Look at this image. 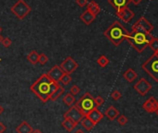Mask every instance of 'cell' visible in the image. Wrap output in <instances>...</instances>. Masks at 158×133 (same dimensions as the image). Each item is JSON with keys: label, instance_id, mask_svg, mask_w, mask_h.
I'll return each mask as SVG.
<instances>
[{"label": "cell", "instance_id": "obj_11", "mask_svg": "<svg viewBox=\"0 0 158 133\" xmlns=\"http://www.w3.org/2000/svg\"><path fill=\"white\" fill-rule=\"evenodd\" d=\"M142 108L148 113H155V111L158 109V101L154 97H150L149 100L143 103Z\"/></svg>", "mask_w": 158, "mask_h": 133}, {"label": "cell", "instance_id": "obj_36", "mask_svg": "<svg viewBox=\"0 0 158 133\" xmlns=\"http://www.w3.org/2000/svg\"><path fill=\"white\" fill-rule=\"evenodd\" d=\"M153 37H154V36L151 33H145V39H146V41H147L148 44L153 39Z\"/></svg>", "mask_w": 158, "mask_h": 133}, {"label": "cell", "instance_id": "obj_20", "mask_svg": "<svg viewBox=\"0 0 158 133\" xmlns=\"http://www.w3.org/2000/svg\"><path fill=\"white\" fill-rule=\"evenodd\" d=\"M123 76H124V78H125L127 82L131 83V82H133V81H134V80L137 78L138 75H137V73H136L134 70H133L132 68H129V69H127V70L124 73Z\"/></svg>", "mask_w": 158, "mask_h": 133}, {"label": "cell", "instance_id": "obj_2", "mask_svg": "<svg viewBox=\"0 0 158 133\" xmlns=\"http://www.w3.org/2000/svg\"><path fill=\"white\" fill-rule=\"evenodd\" d=\"M128 34L129 32L118 21H114L112 23V25L110 27H108L104 32V35L115 47H118L127 38Z\"/></svg>", "mask_w": 158, "mask_h": 133}, {"label": "cell", "instance_id": "obj_18", "mask_svg": "<svg viewBox=\"0 0 158 133\" xmlns=\"http://www.w3.org/2000/svg\"><path fill=\"white\" fill-rule=\"evenodd\" d=\"M105 115L110 119L111 121H114V120H115L117 117H118V115H119V111L117 110V109L114 107V106H113V105H111L110 107H109L107 110L105 111Z\"/></svg>", "mask_w": 158, "mask_h": 133}, {"label": "cell", "instance_id": "obj_38", "mask_svg": "<svg viewBox=\"0 0 158 133\" xmlns=\"http://www.w3.org/2000/svg\"><path fill=\"white\" fill-rule=\"evenodd\" d=\"M129 1H130L131 3H133L134 5H139V4L141 3L142 0H129Z\"/></svg>", "mask_w": 158, "mask_h": 133}, {"label": "cell", "instance_id": "obj_12", "mask_svg": "<svg viewBox=\"0 0 158 133\" xmlns=\"http://www.w3.org/2000/svg\"><path fill=\"white\" fill-rule=\"evenodd\" d=\"M47 74L52 80L59 82L60 79L62 78V76L64 75V72L62 70V68H60L59 65H54L50 71L47 73Z\"/></svg>", "mask_w": 158, "mask_h": 133}, {"label": "cell", "instance_id": "obj_33", "mask_svg": "<svg viewBox=\"0 0 158 133\" xmlns=\"http://www.w3.org/2000/svg\"><path fill=\"white\" fill-rule=\"evenodd\" d=\"M94 102H95L96 107H100L104 103V100L102 99V97L98 96V97H96V98H94Z\"/></svg>", "mask_w": 158, "mask_h": 133}, {"label": "cell", "instance_id": "obj_43", "mask_svg": "<svg viewBox=\"0 0 158 133\" xmlns=\"http://www.w3.org/2000/svg\"><path fill=\"white\" fill-rule=\"evenodd\" d=\"M153 54H154L155 56H157V57H158V50H157V51H155V52H154Z\"/></svg>", "mask_w": 158, "mask_h": 133}, {"label": "cell", "instance_id": "obj_34", "mask_svg": "<svg viewBox=\"0 0 158 133\" xmlns=\"http://www.w3.org/2000/svg\"><path fill=\"white\" fill-rule=\"evenodd\" d=\"M11 44H12V41H11L8 37L3 38V40H2V45H3L5 47H9L11 46Z\"/></svg>", "mask_w": 158, "mask_h": 133}, {"label": "cell", "instance_id": "obj_10", "mask_svg": "<svg viewBox=\"0 0 158 133\" xmlns=\"http://www.w3.org/2000/svg\"><path fill=\"white\" fill-rule=\"evenodd\" d=\"M116 16L122 20L124 22H129L135 16V13L133 12L130 8H128L127 7L122 8L121 10L116 11Z\"/></svg>", "mask_w": 158, "mask_h": 133}, {"label": "cell", "instance_id": "obj_28", "mask_svg": "<svg viewBox=\"0 0 158 133\" xmlns=\"http://www.w3.org/2000/svg\"><path fill=\"white\" fill-rule=\"evenodd\" d=\"M148 46L153 50V52L158 50V38L157 37H153V39L148 44Z\"/></svg>", "mask_w": 158, "mask_h": 133}, {"label": "cell", "instance_id": "obj_46", "mask_svg": "<svg viewBox=\"0 0 158 133\" xmlns=\"http://www.w3.org/2000/svg\"><path fill=\"white\" fill-rule=\"evenodd\" d=\"M0 60H1V59H0Z\"/></svg>", "mask_w": 158, "mask_h": 133}, {"label": "cell", "instance_id": "obj_39", "mask_svg": "<svg viewBox=\"0 0 158 133\" xmlns=\"http://www.w3.org/2000/svg\"><path fill=\"white\" fill-rule=\"evenodd\" d=\"M32 133H43L40 129H34Z\"/></svg>", "mask_w": 158, "mask_h": 133}, {"label": "cell", "instance_id": "obj_42", "mask_svg": "<svg viewBox=\"0 0 158 133\" xmlns=\"http://www.w3.org/2000/svg\"><path fill=\"white\" fill-rule=\"evenodd\" d=\"M3 38H4V37H3V36L1 35V34H0V43H2V40H3Z\"/></svg>", "mask_w": 158, "mask_h": 133}, {"label": "cell", "instance_id": "obj_40", "mask_svg": "<svg viewBox=\"0 0 158 133\" xmlns=\"http://www.w3.org/2000/svg\"><path fill=\"white\" fill-rule=\"evenodd\" d=\"M3 112H4V108H3L1 105H0V115H1L3 114Z\"/></svg>", "mask_w": 158, "mask_h": 133}, {"label": "cell", "instance_id": "obj_24", "mask_svg": "<svg viewBox=\"0 0 158 133\" xmlns=\"http://www.w3.org/2000/svg\"><path fill=\"white\" fill-rule=\"evenodd\" d=\"M76 102V99H75V96L74 95H72L70 92L65 94V96L63 97V102L67 105V106H72V105H74Z\"/></svg>", "mask_w": 158, "mask_h": 133}, {"label": "cell", "instance_id": "obj_1", "mask_svg": "<svg viewBox=\"0 0 158 133\" xmlns=\"http://www.w3.org/2000/svg\"><path fill=\"white\" fill-rule=\"evenodd\" d=\"M60 84L52 80L47 74H43L30 87V90L38 97L43 102L50 101L51 96L59 89Z\"/></svg>", "mask_w": 158, "mask_h": 133}, {"label": "cell", "instance_id": "obj_37", "mask_svg": "<svg viewBox=\"0 0 158 133\" xmlns=\"http://www.w3.org/2000/svg\"><path fill=\"white\" fill-rule=\"evenodd\" d=\"M6 130H7V127L5 126V124L0 122V133H4Z\"/></svg>", "mask_w": 158, "mask_h": 133}, {"label": "cell", "instance_id": "obj_3", "mask_svg": "<svg viewBox=\"0 0 158 133\" xmlns=\"http://www.w3.org/2000/svg\"><path fill=\"white\" fill-rule=\"evenodd\" d=\"M126 39L139 53H141L148 47V43L145 39V33L143 32L131 31Z\"/></svg>", "mask_w": 158, "mask_h": 133}, {"label": "cell", "instance_id": "obj_8", "mask_svg": "<svg viewBox=\"0 0 158 133\" xmlns=\"http://www.w3.org/2000/svg\"><path fill=\"white\" fill-rule=\"evenodd\" d=\"M60 67L65 74H72L78 68V63L72 57H67L63 62L60 63Z\"/></svg>", "mask_w": 158, "mask_h": 133}, {"label": "cell", "instance_id": "obj_7", "mask_svg": "<svg viewBox=\"0 0 158 133\" xmlns=\"http://www.w3.org/2000/svg\"><path fill=\"white\" fill-rule=\"evenodd\" d=\"M63 117L64 118H69L72 121L76 122V124H78V123L81 122V120L83 119L84 115L82 114V112L79 110V108L76 105H72L69 110L64 113Z\"/></svg>", "mask_w": 158, "mask_h": 133}, {"label": "cell", "instance_id": "obj_25", "mask_svg": "<svg viewBox=\"0 0 158 133\" xmlns=\"http://www.w3.org/2000/svg\"><path fill=\"white\" fill-rule=\"evenodd\" d=\"M64 91H65V89H64V88L63 87H62L60 85V87H59V89L55 91V93L51 96V98H50V100L51 101H53V102H55V101H57L60 96H62L63 93H64Z\"/></svg>", "mask_w": 158, "mask_h": 133}, {"label": "cell", "instance_id": "obj_31", "mask_svg": "<svg viewBox=\"0 0 158 133\" xmlns=\"http://www.w3.org/2000/svg\"><path fill=\"white\" fill-rule=\"evenodd\" d=\"M80 91H81V89L78 86H76V85H74V86H72V88L70 89V93L72 95H74V96L78 95L80 93Z\"/></svg>", "mask_w": 158, "mask_h": 133}, {"label": "cell", "instance_id": "obj_6", "mask_svg": "<svg viewBox=\"0 0 158 133\" xmlns=\"http://www.w3.org/2000/svg\"><path fill=\"white\" fill-rule=\"evenodd\" d=\"M10 10L18 19L22 20L30 13L32 9L31 7L24 0H18V2H16L11 7Z\"/></svg>", "mask_w": 158, "mask_h": 133}, {"label": "cell", "instance_id": "obj_45", "mask_svg": "<svg viewBox=\"0 0 158 133\" xmlns=\"http://www.w3.org/2000/svg\"><path fill=\"white\" fill-rule=\"evenodd\" d=\"M155 113H156V115H158V109H157V110H156V111H155Z\"/></svg>", "mask_w": 158, "mask_h": 133}, {"label": "cell", "instance_id": "obj_26", "mask_svg": "<svg viewBox=\"0 0 158 133\" xmlns=\"http://www.w3.org/2000/svg\"><path fill=\"white\" fill-rule=\"evenodd\" d=\"M109 63H110V60H109V59L104 55H102L98 60H97V63H98L102 68L106 67L109 64Z\"/></svg>", "mask_w": 158, "mask_h": 133}, {"label": "cell", "instance_id": "obj_17", "mask_svg": "<svg viewBox=\"0 0 158 133\" xmlns=\"http://www.w3.org/2000/svg\"><path fill=\"white\" fill-rule=\"evenodd\" d=\"M33 130H34L33 127L28 122H26V121H22L16 128L17 133H32Z\"/></svg>", "mask_w": 158, "mask_h": 133}, {"label": "cell", "instance_id": "obj_32", "mask_svg": "<svg viewBox=\"0 0 158 133\" xmlns=\"http://www.w3.org/2000/svg\"><path fill=\"white\" fill-rule=\"evenodd\" d=\"M111 97H112V99H113V100H114V101H118V100L121 98V97H122V94H121V92H120L119 90L115 89V90H114V91L112 92Z\"/></svg>", "mask_w": 158, "mask_h": 133}, {"label": "cell", "instance_id": "obj_4", "mask_svg": "<svg viewBox=\"0 0 158 133\" xmlns=\"http://www.w3.org/2000/svg\"><path fill=\"white\" fill-rule=\"evenodd\" d=\"M141 68L144 72L155 81L158 83V57L154 54L152 55L146 62L143 63L141 65Z\"/></svg>", "mask_w": 158, "mask_h": 133}, {"label": "cell", "instance_id": "obj_19", "mask_svg": "<svg viewBox=\"0 0 158 133\" xmlns=\"http://www.w3.org/2000/svg\"><path fill=\"white\" fill-rule=\"evenodd\" d=\"M62 126L63 127V128L68 131V132H72L76 128V127L77 126V124L74 121H72L71 119L69 118H64V120L62 122Z\"/></svg>", "mask_w": 158, "mask_h": 133}, {"label": "cell", "instance_id": "obj_13", "mask_svg": "<svg viewBox=\"0 0 158 133\" xmlns=\"http://www.w3.org/2000/svg\"><path fill=\"white\" fill-rule=\"evenodd\" d=\"M86 116L89 117L95 125H97L99 122H101V120L103 118L104 115H103V114L100 110H98V107H95V108L92 109L91 111H89L87 114Z\"/></svg>", "mask_w": 158, "mask_h": 133}, {"label": "cell", "instance_id": "obj_29", "mask_svg": "<svg viewBox=\"0 0 158 133\" xmlns=\"http://www.w3.org/2000/svg\"><path fill=\"white\" fill-rule=\"evenodd\" d=\"M127 121H128L127 117L125 116L124 115H118V117H117V122H118V124L121 125V126H125V125L127 123Z\"/></svg>", "mask_w": 158, "mask_h": 133}, {"label": "cell", "instance_id": "obj_9", "mask_svg": "<svg viewBox=\"0 0 158 133\" xmlns=\"http://www.w3.org/2000/svg\"><path fill=\"white\" fill-rule=\"evenodd\" d=\"M134 89H136V91L141 95V96H145L151 89H152V85L150 84V82H148L146 80V78H140L134 86Z\"/></svg>", "mask_w": 158, "mask_h": 133}, {"label": "cell", "instance_id": "obj_16", "mask_svg": "<svg viewBox=\"0 0 158 133\" xmlns=\"http://www.w3.org/2000/svg\"><path fill=\"white\" fill-rule=\"evenodd\" d=\"M95 19H96V16L94 14H92L91 12L89 11L88 9L86 11H84L80 15V20L83 21V22L85 24H87V25H89L90 23H92Z\"/></svg>", "mask_w": 158, "mask_h": 133}, {"label": "cell", "instance_id": "obj_14", "mask_svg": "<svg viewBox=\"0 0 158 133\" xmlns=\"http://www.w3.org/2000/svg\"><path fill=\"white\" fill-rule=\"evenodd\" d=\"M136 22L142 28V30H143L144 33H152V31L154 29L153 24L151 22H149V21L147 19H145L143 16L140 17Z\"/></svg>", "mask_w": 158, "mask_h": 133}, {"label": "cell", "instance_id": "obj_5", "mask_svg": "<svg viewBox=\"0 0 158 133\" xmlns=\"http://www.w3.org/2000/svg\"><path fill=\"white\" fill-rule=\"evenodd\" d=\"M76 105L79 108V110L82 112L84 116H86L89 111H91L93 108L96 107L94 102V98L89 92L85 93L80 98V100L76 102Z\"/></svg>", "mask_w": 158, "mask_h": 133}, {"label": "cell", "instance_id": "obj_30", "mask_svg": "<svg viewBox=\"0 0 158 133\" xmlns=\"http://www.w3.org/2000/svg\"><path fill=\"white\" fill-rule=\"evenodd\" d=\"M48 62V58L45 53H41L39 54V58H38V63L42 65H45Z\"/></svg>", "mask_w": 158, "mask_h": 133}, {"label": "cell", "instance_id": "obj_27", "mask_svg": "<svg viewBox=\"0 0 158 133\" xmlns=\"http://www.w3.org/2000/svg\"><path fill=\"white\" fill-rule=\"evenodd\" d=\"M59 82L62 83L63 86H68V84H70L72 82V77L69 74H65L64 73V75L62 76V78L60 79Z\"/></svg>", "mask_w": 158, "mask_h": 133}, {"label": "cell", "instance_id": "obj_44", "mask_svg": "<svg viewBox=\"0 0 158 133\" xmlns=\"http://www.w3.org/2000/svg\"><path fill=\"white\" fill-rule=\"evenodd\" d=\"M1 32H2V27L0 26V34H1Z\"/></svg>", "mask_w": 158, "mask_h": 133}, {"label": "cell", "instance_id": "obj_21", "mask_svg": "<svg viewBox=\"0 0 158 133\" xmlns=\"http://www.w3.org/2000/svg\"><path fill=\"white\" fill-rule=\"evenodd\" d=\"M87 9L89 10V11H90L92 14H94L95 16H97L98 15L100 12H101V8H100V6L97 4L95 1H90V2H89L88 3V5H87Z\"/></svg>", "mask_w": 158, "mask_h": 133}, {"label": "cell", "instance_id": "obj_23", "mask_svg": "<svg viewBox=\"0 0 158 133\" xmlns=\"http://www.w3.org/2000/svg\"><path fill=\"white\" fill-rule=\"evenodd\" d=\"M38 58H39V54L36 50H32L28 55H27V60L28 62L33 64V65H35L38 63Z\"/></svg>", "mask_w": 158, "mask_h": 133}, {"label": "cell", "instance_id": "obj_15", "mask_svg": "<svg viewBox=\"0 0 158 133\" xmlns=\"http://www.w3.org/2000/svg\"><path fill=\"white\" fill-rule=\"evenodd\" d=\"M108 3L110 4L116 11L121 10L122 8L127 7L130 3L129 0H108Z\"/></svg>", "mask_w": 158, "mask_h": 133}, {"label": "cell", "instance_id": "obj_35", "mask_svg": "<svg viewBox=\"0 0 158 133\" xmlns=\"http://www.w3.org/2000/svg\"><path fill=\"white\" fill-rule=\"evenodd\" d=\"M76 2L79 7L83 8V7H86L88 5L89 0H76Z\"/></svg>", "mask_w": 158, "mask_h": 133}, {"label": "cell", "instance_id": "obj_41", "mask_svg": "<svg viewBox=\"0 0 158 133\" xmlns=\"http://www.w3.org/2000/svg\"><path fill=\"white\" fill-rule=\"evenodd\" d=\"M75 133H85V132H84V131H83L82 129H77V130H76V131Z\"/></svg>", "mask_w": 158, "mask_h": 133}, {"label": "cell", "instance_id": "obj_22", "mask_svg": "<svg viewBox=\"0 0 158 133\" xmlns=\"http://www.w3.org/2000/svg\"><path fill=\"white\" fill-rule=\"evenodd\" d=\"M81 125H82V127L86 129V130H88V131H91L92 129H93V128L96 126L92 121L89 118V117H87V116H84L83 117V119L81 120Z\"/></svg>", "mask_w": 158, "mask_h": 133}]
</instances>
